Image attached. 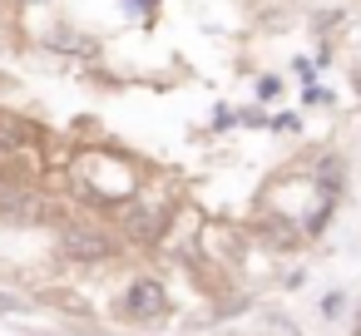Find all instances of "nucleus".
<instances>
[{
	"instance_id": "f257e3e1",
	"label": "nucleus",
	"mask_w": 361,
	"mask_h": 336,
	"mask_svg": "<svg viewBox=\"0 0 361 336\" xmlns=\"http://www.w3.org/2000/svg\"><path fill=\"white\" fill-rule=\"evenodd\" d=\"M124 311H129L134 321H154V316L169 311V297H164V287H159L154 277H139V282H129V292H124Z\"/></svg>"
},
{
	"instance_id": "f03ea898",
	"label": "nucleus",
	"mask_w": 361,
	"mask_h": 336,
	"mask_svg": "<svg viewBox=\"0 0 361 336\" xmlns=\"http://www.w3.org/2000/svg\"><path fill=\"white\" fill-rule=\"evenodd\" d=\"M35 144H40L35 124L16 119V114H0V154H35Z\"/></svg>"
},
{
	"instance_id": "7ed1b4c3",
	"label": "nucleus",
	"mask_w": 361,
	"mask_h": 336,
	"mask_svg": "<svg viewBox=\"0 0 361 336\" xmlns=\"http://www.w3.org/2000/svg\"><path fill=\"white\" fill-rule=\"evenodd\" d=\"M65 252L70 257H104L109 237H99V232H65Z\"/></svg>"
},
{
	"instance_id": "20e7f679",
	"label": "nucleus",
	"mask_w": 361,
	"mask_h": 336,
	"mask_svg": "<svg viewBox=\"0 0 361 336\" xmlns=\"http://www.w3.org/2000/svg\"><path fill=\"white\" fill-rule=\"evenodd\" d=\"M164 218H169V208H154V213H134V218H129V232H134L139 242H149V237H159V232H164Z\"/></svg>"
},
{
	"instance_id": "39448f33",
	"label": "nucleus",
	"mask_w": 361,
	"mask_h": 336,
	"mask_svg": "<svg viewBox=\"0 0 361 336\" xmlns=\"http://www.w3.org/2000/svg\"><path fill=\"white\" fill-rule=\"evenodd\" d=\"M277 89H282V85H277L272 75H267V80H257V94H262V99H277Z\"/></svg>"
},
{
	"instance_id": "423d86ee",
	"label": "nucleus",
	"mask_w": 361,
	"mask_h": 336,
	"mask_svg": "<svg viewBox=\"0 0 361 336\" xmlns=\"http://www.w3.org/2000/svg\"><path fill=\"white\" fill-rule=\"evenodd\" d=\"M356 336H361V321H356Z\"/></svg>"
}]
</instances>
